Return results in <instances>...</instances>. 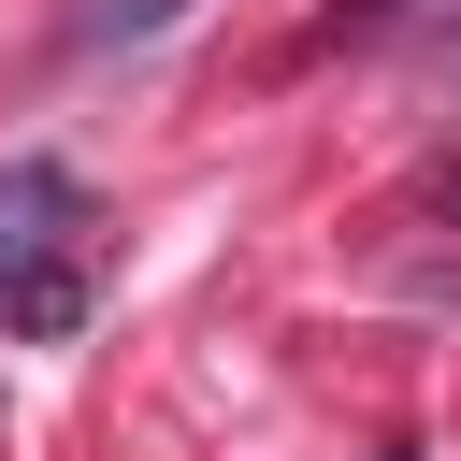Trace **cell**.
I'll return each instance as SVG.
<instances>
[{
    "mask_svg": "<svg viewBox=\"0 0 461 461\" xmlns=\"http://www.w3.org/2000/svg\"><path fill=\"white\" fill-rule=\"evenodd\" d=\"M86 317V187L58 158L0 173V331H72Z\"/></svg>",
    "mask_w": 461,
    "mask_h": 461,
    "instance_id": "6da1fadb",
    "label": "cell"
},
{
    "mask_svg": "<svg viewBox=\"0 0 461 461\" xmlns=\"http://www.w3.org/2000/svg\"><path fill=\"white\" fill-rule=\"evenodd\" d=\"M187 14H202V0H86V14H72V58H144V43L187 29Z\"/></svg>",
    "mask_w": 461,
    "mask_h": 461,
    "instance_id": "7a4b0ae2",
    "label": "cell"
}]
</instances>
